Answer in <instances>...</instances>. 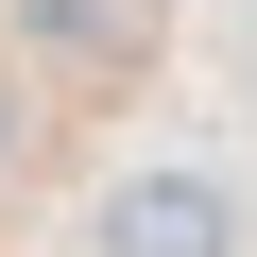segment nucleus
<instances>
[{
    "instance_id": "1",
    "label": "nucleus",
    "mask_w": 257,
    "mask_h": 257,
    "mask_svg": "<svg viewBox=\"0 0 257 257\" xmlns=\"http://www.w3.org/2000/svg\"><path fill=\"white\" fill-rule=\"evenodd\" d=\"M103 257H223V189H189V172H155V189H120Z\"/></svg>"
}]
</instances>
